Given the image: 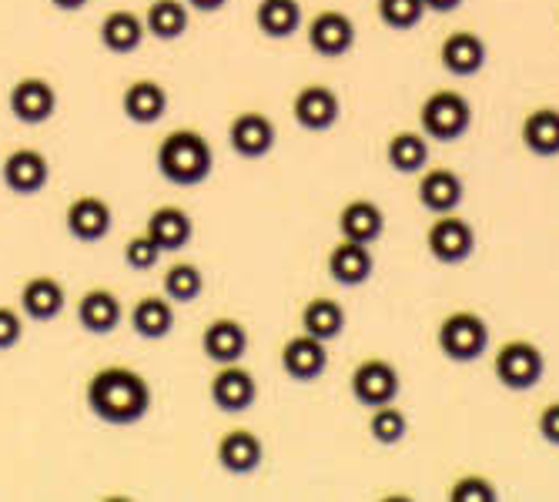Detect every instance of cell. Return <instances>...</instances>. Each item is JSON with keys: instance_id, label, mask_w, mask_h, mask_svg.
Here are the masks:
<instances>
[{"instance_id": "6da1fadb", "label": "cell", "mask_w": 559, "mask_h": 502, "mask_svg": "<svg viewBox=\"0 0 559 502\" xmlns=\"http://www.w3.org/2000/svg\"><path fill=\"white\" fill-rule=\"evenodd\" d=\"M84 402L94 419L105 426H134L151 409V385L141 372L124 366H108L91 375Z\"/></svg>"}, {"instance_id": "7a4b0ae2", "label": "cell", "mask_w": 559, "mask_h": 502, "mask_svg": "<svg viewBox=\"0 0 559 502\" xmlns=\"http://www.w3.org/2000/svg\"><path fill=\"white\" fill-rule=\"evenodd\" d=\"M158 171L165 181L178 188L205 184L215 171V155L205 134L198 131H171L158 144Z\"/></svg>"}, {"instance_id": "3957f363", "label": "cell", "mask_w": 559, "mask_h": 502, "mask_svg": "<svg viewBox=\"0 0 559 502\" xmlns=\"http://www.w3.org/2000/svg\"><path fill=\"white\" fill-rule=\"evenodd\" d=\"M436 342H439V351L449 359V362H476L483 359V351L489 348V325L479 312L473 309H460V312H449L442 322H439V332H436Z\"/></svg>"}, {"instance_id": "277c9868", "label": "cell", "mask_w": 559, "mask_h": 502, "mask_svg": "<svg viewBox=\"0 0 559 502\" xmlns=\"http://www.w3.org/2000/svg\"><path fill=\"white\" fill-rule=\"evenodd\" d=\"M419 124H423V134H429L432 141H442V144L460 141L473 128V105H469V97L460 94V91H452V87L432 91L423 100Z\"/></svg>"}, {"instance_id": "5b68a950", "label": "cell", "mask_w": 559, "mask_h": 502, "mask_svg": "<svg viewBox=\"0 0 559 502\" xmlns=\"http://www.w3.org/2000/svg\"><path fill=\"white\" fill-rule=\"evenodd\" d=\"M546 372V359H543V348L530 338H513L506 342L496 359H492V375L499 379L502 389L510 392H530L543 382Z\"/></svg>"}, {"instance_id": "8992f818", "label": "cell", "mask_w": 559, "mask_h": 502, "mask_svg": "<svg viewBox=\"0 0 559 502\" xmlns=\"http://www.w3.org/2000/svg\"><path fill=\"white\" fill-rule=\"evenodd\" d=\"M426 248L439 265H463L476 251V228L460 215H436V222L426 231Z\"/></svg>"}, {"instance_id": "52a82bcc", "label": "cell", "mask_w": 559, "mask_h": 502, "mask_svg": "<svg viewBox=\"0 0 559 502\" xmlns=\"http://www.w3.org/2000/svg\"><path fill=\"white\" fill-rule=\"evenodd\" d=\"M352 398L366 409L385 406V402H395L402 392V375L389 359H366L355 366L352 372Z\"/></svg>"}, {"instance_id": "ba28073f", "label": "cell", "mask_w": 559, "mask_h": 502, "mask_svg": "<svg viewBox=\"0 0 559 502\" xmlns=\"http://www.w3.org/2000/svg\"><path fill=\"white\" fill-rule=\"evenodd\" d=\"M292 115H295L298 128L322 134V131L338 124L342 100H338V94L329 84H305L295 94V100H292Z\"/></svg>"}, {"instance_id": "9c48e42d", "label": "cell", "mask_w": 559, "mask_h": 502, "mask_svg": "<svg viewBox=\"0 0 559 502\" xmlns=\"http://www.w3.org/2000/svg\"><path fill=\"white\" fill-rule=\"evenodd\" d=\"M275 141H278L275 121L269 115H262V111H241L228 124V144H231V151L238 158L259 162L275 147Z\"/></svg>"}, {"instance_id": "30bf717a", "label": "cell", "mask_w": 559, "mask_h": 502, "mask_svg": "<svg viewBox=\"0 0 559 502\" xmlns=\"http://www.w3.org/2000/svg\"><path fill=\"white\" fill-rule=\"evenodd\" d=\"M212 402L228 413V416H238V413H248L251 406H255V398H259V382L255 375H251L248 369H241L238 362L231 366H222L212 379Z\"/></svg>"}, {"instance_id": "8fae6325", "label": "cell", "mask_w": 559, "mask_h": 502, "mask_svg": "<svg viewBox=\"0 0 559 502\" xmlns=\"http://www.w3.org/2000/svg\"><path fill=\"white\" fill-rule=\"evenodd\" d=\"M329 342L301 332V335H292L285 345H282V369L288 379L295 382H316L325 369H329Z\"/></svg>"}, {"instance_id": "7c38bea8", "label": "cell", "mask_w": 559, "mask_h": 502, "mask_svg": "<svg viewBox=\"0 0 559 502\" xmlns=\"http://www.w3.org/2000/svg\"><path fill=\"white\" fill-rule=\"evenodd\" d=\"M309 47L322 58H342L355 47V21L342 11H319L305 27Z\"/></svg>"}, {"instance_id": "4fadbf2b", "label": "cell", "mask_w": 559, "mask_h": 502, "mask_svg": "<svg viewBox=\"0 0 559 502\" xmlns=\"http://www.w3.org/2000/svg\"><path fill=\"white\" fill-rule=\"evenodd\" d=\"M8 105L21 124H44L58 111V91L50 87L44 77H24L11 87Z\"/></svg>"}, {"instance_id": "5bb4252c", "label": "cell", "mask_w": 559, "mask_h": 502, "mask_svg": "<svg viewBox=\"0 0 559 502\" xmlns=\"http://www.w3.org/2000/svg\"><path fill=\"white\" fill-rule=\"evenodd\" d=\"M64 225H68L71 238H78V241H84V244H94V241H100V238H105V235L111 231L115 215H111V205H108L105 198H97V194H81V198H74L71 205H68Z\"/></svg>"}, {"instance_id": "9a60e30c", "label": "cell", "mask_w": 559, "mask_h": 502, "mask_svg": "<svg viewBox=\"0 0 559 502\" xmlns=\"http://www.w3.org/2000/svg\"><path fill=\"white\" fill-rule=\"evenodd\" d=\"M486 40L476 31H452L442 47H439V61L445 68V74L452 77H473L486 68Z\"/></svg>"}, {"instance_id": "2e32d148", "label": "cell", "mask_w": 559, "mask_h": 502, "mask_svg": "<svg viewBox=\"0 0 559 502\" xmlns=\"http://www.w3.org/2000/svg\"><path fill=\"white\" fill-rule=\"evenodd\" d=\"M376 272V259H372V244L362 241H348L342 238L332 251H329V275L335 285L342 288H359L372 278Z\"/></svg>"}, {"instance_id": "e0dca14e", "label": "cell", "mask_w": 559, "mask_h": 502, "mask_svg": "<svg viewBox=\"0 0 559 502\" xmlns=\"http://www.w3.org/2000/svg\"><path fill=\"white\" fill-rule=\"evenodd\" d=\"M419 205L432 215H445V212H455L463 205L466 198V184L463 178L455 175L452 168H426L423 178H419Z\"/></svg>"}, {"instance_id": "ac0fdd59", "label": "cell", "mask_w": 559, "mask_h": 502, "mask_svg": "<svg viewBox=\"0 0 559 502\" xmlns=\"http://www.w3.org/2000/svg\"><path fill=\"white\" fill-rule=\"evenodd\" d=\"M218 463L231 476H251L265 463V445L251 429H231L218 439Z\"/></svg>"}, {"instance_id": "d6986e66", "label": "cell", "mask_w": 559, "mask_h": 502, "mask_svg": "<svg viewBox=\"0 0 559 502\" xmlns=\"http://www.w3.org/2000/svg\"><path fill=\"white\" fill-rule=\"evenodd\" d=\"M0 175H4V184L14 194L31 198L37 191H44V184L50 178V165H47V158L40 155L37 147H17V151H11V155H8Z\"/></svg>"}, {"instance_id": "ffe728a7", "label": "cell", "mask_w": 559, "mask_h": 502, "mask_svg": "<svg viewBox=\"0 0 559 502\" xmlns=\"http://www.w3.org/2000/svg\"><path fill=\"white\" fill-rule=\"evenodd\" d=\"M201 348L215 366L241 362L248 351V332L235 319H215L205 332H201Z\"/></svg>"}, {"instance_id": "44dd1931", "label": "cell", "mask_w": 559, "mask_h": 502, "mask_svg": "<svg viewBox=\"0 0 559 502\" xmlns=\"http://www.w3.org/2000/svg\"><path fill=\"white\" fill-rule=\"evenodd\" d=\"M121 108H124V118L134 121V124H158L165 115H168V91L158 84V81H134L128 84L124 97H121Z\"/></svg>"}, {"instance_id": "7402d4cb", "label": "cell", "mask_w": 559, "mask_h": 502, "mask_svg": "<svg viewBox=\"0 0 559 502\" xmlns=\"http://www.w3.org/2000/svg\"><path fill=\"white\" fill-rule=\"evenodd\" d=\"M121 315H124V309H121V301H118L115 291L91 288V291L81 295L78 322H81L84 332H91V335H111L121 325Z\"/></svg>"}, {"instance_id": "603a6c76", "label": "cell", "mask_w": 559, "mask_h": 502, "mask_svg": "<svg viewBox=\"0 0 559 502\" xmlns=\"http://www.w3.org/2000/svg\"><path fill=\"white\" fill-rule=\"evenodd\" d=\"M338 231L348 241H362V244H376L385 231V215L376 201L369 198H355L338 212Z\"/></svg>"}, {"instance_id": "cb8c5ba5", "label": "cell", "mask_w": 559, "mask_h": 502, "mask_svg": "<svg viewBox=\"0 0 559 502\" xmlns=\"http://www.w3.org/2000/svg\"><path fill=\"white\" fill-rule=\"evenodd\" d=\"M68 306V295H64V285L50 275H37L31 278L24 288H21V309L27 319L34 322H50L58 319Z\"/></svg>"}, {"instance_id": "d4e9b609", "label": "cell", "mask_w": 559, "mask_h": 502, "mask_svg": "<svg viewBox=\"0 0 559 502\" xmlns=\"http://www.w3.org/2000/svg\"><path fill=\"white\" fill-rule=\"evenodd\" d=\"M144 231H147L151 238H155V244H158L162 251H181V248L191 241V235H194V222H191V215H188L185 208H178V205H162V208L151 212Z\"/></svg>"}, {"instance_id": "484cf974", "label": "cell", "mask_w": 559, "mask_h": 502, "mask_svg": "<svg viewBox=\"0 0 559 502\" xmlns=\"http://www.w3.org/2000/svg\"><path fill=\"white\" fill-rule=\"evenodd\" d=\"M520 138L530 155L536 158H556L559 155V108H536L523 118Z\"/></svg>"}, {"instance_id": "4316f807", "label": "cell", "mask_w": 559, "mask_h": 502, "mask_svg": "<svg viewBox=\"0 0 559 502\" xmlns=\"http://www.w3.org/2000/svg\"><path fill=\"white\" fill-rule=\"evenodd\" d=\"M385 162L399 175H423L429 168V141L419 131H399L385 144Z\"/></svg>"}, {"instance_id": "83f0119b", "label": "cell", "mask_w": 559, "mask_h": 502, "mask_svg": "<svg viewBox=\"0 0 559 502\" xmlns=\"http://www.w3.org/2000/svg\"><path fill=\"white\" fill-rule=\"evenodd\" d=\"M131 325L141 338H151V342H158L165 335H171L175 328V309H171V298L165 295H144L134 312H131Z\"/></svg>"}, {"instance_id": "f1b7e54d", "label": "cell", "mask_w": 559, "mask_h": 502, "mask_svg": "<svg viewBox=\"0 0 559 502\" xmlns=\"http://www.w3.org/2000/svg\"><path fill=\"white\" fill-rule=\"evenodd\" d=\"M144 34H147L144 17H138L134 11H111L100 21V44H105L111 55H131L134 47H141Z\"/></svg>"}, {"instance_id": "f546056e", "label": "cell", "mask_w": 559, "mask_h": 502, "mask_svg": "<svg viewBox=\"0 0 559 502\" xmlns=\"http://www.w3.org/2000/svg\"><path fill=\"white\" fill-rule=\"evenodd\" d=\"M301 332H309L322 342H332L345 332V309H342V301L335 298H312L309 306L301 309Z\"/></svg>"}, {"instance_id": "4dcf8cb0", "label": "cell", "mask_w": 559, "mask_h": 502, "mask_svg": "<svg viewBox=\"0 0 559 502\" xmlns=\"http://www.w3.org/2000/svg\"><path fill=\"white\" fill-rule=\"evenodd\" d=\"M255 24L265 37L285 40L301 27V4L298 0H259Z\"/></svg>"}, {"instance_id": "1f68e13d", "label": "cell", "mask_w": 559, "mask_h": 502, "mask_svg": "<svg viewBox=\"0 0 559 502\" xmlns=\"http://www.w3.org/2000/svg\"><path fill=\"white\" fill-rule=\"evenodd\" d=\"M144 27L158 40H178L188 31V8L185 0H155L144 14Z\"/></svg>"}, {"instance_id": "d6a6232c", "label": "cell", "mask_w": 559, "mask_h": 502, "mask_svg": "<svg viewBox=\"0 0 559 502\" xmlns=\"http://www.w3.org/2000/svg\"><path fill=\"white\" fill-rule=\"evenodd\" d=\"M369 435L379 442V445H399L405 435H409V416H405L395 402H385V406H376L372 409V419H369Z\"/></svg>"}, {"instance_id": "836d02e7", "label": "cell", "mask_w": 559, "mask_h": 502, "mask_svg": "<svg viewBox=\"0 0 559 502\" xmlns=\"http://www.w3.org/2000/svg\"><path fill=\"white\" fill-rule=\"evenodd\" d=\"M165 295L171 301H181V306H188V301H194L201 291H205V275H201L198 265L191 262H178L165 272Z\"/></svg>"}, {"instance_id": "e575fe53", "label": "cell", "mask_w": 559, "mask_h": 502, "mask_svg": "<svg viewBox=\"0 0 559 502\" xmlns=\"http://www.w3.org/2000/svg\"><path fill=\"white\" fill-rule=\"evenodd\" d=\"M379 21L392 31H413L426 17V0H376Z\"/></svg>"}, {"instance_id": "d590c367", "label": "cell", "mask_w": 559, "mask_h": 502, "mask_svg": "<svg viewBox=\"0 0 559 502\" xmlns=\"http://www.w3.org/2000/svg\"><path fill=\"white\" fill-rule=\"evenodd\" d=\"M162 259V248L155 244V238H151L147 231L144 235H134L128 244H124V262L131 272H151L158 265Z\"/></svg>"}, {"instance_id": "8d00e7d4", "label": "cell", "mask_w": 559, "mask_h": 502, "mask_svg": "<svg viewBox=\"0 0 559 502\" xmlns=\"http://www.w3.org/2000/svg\"><path fill=\"white\" fill-rule=\"evenodd\" d=\"M499 489L486 476H463L449 489V502H496Z\"/></svg>"}, {"instance_id": "74e56055", "label": "cell", "mask_w": 559, "mask_h": 502, "mask_svg": "<svg viewBox=\"0 0 559 502\" xmlns=\"http://www.w3.org/2000/svg\"><path fill=\"white\" fill-rule=\"evenodd\" d=\"M24 335V319L21 312L8 309V306H0V351H8L21 342Z\"/></svg>"}, {"instance_id": "f35d334b", "label": "cell", "mask_w": 559, "mask_h": 502, "mask_svg": "<svg viewBox=\"0 0 559 502\" xmlns=\"http://www.w3.org/2000/svg\"><path fill=\"white\" fill-rule=\"evenodd\" d=\"M536 429H539V435L549 445H559V402H549V406H543V413L536 419Z\"/></svg>"}, {"instance_id": "ab89813d", "label": "cell", "mask_w": 559, "mask_h": 502, "mask_svg": "<svg viewBox=\"0 0 559 502\" xmlns=\"http://www.w3.org/2000/svg\"><path fill=\"white\" fill-rule=\"evenodd\" d=\"M460 8H463V0H426V11H432V14H452Z\"/></svg>"}, {"instance_id": "60d3db41", "label": "cell", "mask_w": 559, "mask_h": 502, "mask_svg": "<svg viewBox=\"0 0 559 502\" xmlns=\"http://www.w3.org/2000/svg\"><path fill=\"white\" fill-rule=\"evenodd\" d=\"M228 4V0H188V8H194V11H201V14H215V11H222Z\"/></svg>"}, {"instance_id": "b9f144b4", "label": "cell", "mask_w": 559, "mask_h": 502, "mask_svg": "<svg viewBox=\"0 0 559 502\" xmlns=\"http://www.w3.org/2000/svg\"><path fill=\"white\" fill-rule=\"evenodd\" d=\"M58 11H64V14H74V11H81V8H87L91 0H50Z\"/></svg>"}]
</instances>
